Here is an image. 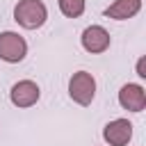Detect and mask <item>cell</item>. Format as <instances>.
<instances>
[{"label":"cell","instance_id":"277c9868","mask_svg":"<svg viewBox=\"0 0 146 146\" xmlns=\"http://www.w3.org/2000/svg\"><path fill=\"white\" fill-rule=\"evenodd\" d=\"M80 41H82V48L87 52L98 55V52H105L110 48V32L103 25H89V27H84Z\"/></svg>","mask_w":146,"mask_h":146},{"label":"cell","instance_id":"5b68a950","mask_svg":"<svg viewBox=\"0 0 146 146\" xmlns=\"http://www.w3.org/2000/svg\"><path fill=\"white\" fill-rule=\"evenodd\" d=\"M39 96H41L39 84L32 82V80H18L9 91V100L16 107H32L39 100Z\"/></svg>","mask_w":146,"mask_h":146},{"label":"cell","instance_id":"3957f363","mask_svg":"<svg viewBox=\"0 0 146 146\" xmlns=\"http://www.w3.org/2000/svg\"><path fill=\"white\" fill-rule=\"evenodd\" d=\"M27 55V41L16 32H0V59L9 64L23 62Z\"/></svg>","mask_w":146,"mask_h":146},{"label":"cell","instance_id":"6da1fadb","mask_svg":"<svg viewBox=\"0 0 146 146\" xmlns=\"http://www.w3.org/2000/svg\"><path fill=\"white\" fill-rule=\"evenodd\" d=\"M46 18H48V9L43 0H18V5L14 7V21L25 30L41 27Z\"/></svg>","mask_w":146,"mask_h":146},{"label":"cell","instance_id":"ba28073f","mask_svg":"<svg viewBox=\"0 0 146 146\" xmlns=\"http://www.w3.org/2000/svg\"><path fill=\"white\" fill-rule=\"evenodd\" d=\"M139 9H141V0H114L105 9V16L114 18V21H128V18L137 16Z\"/></svg>","mask_w":146,"mask_h":146},{"label":"cell","instance_id":"52a82bcc","mask_svg":"<svg viewBox=\"0 0 146 146\" xmlns=\"http://www.w3.org/2000/svg\"><path fill=\"white\" fill-rule=\"evenodd\" d=\"M119 103L128 112H141L146 107V91H144V87L135 84V82L123 84L121 91H119Z\"/></svg>","mask_w":146,"mask_h":146},{"label":"cell","instance_id":"30bf717a","mask_svg":"<svg viewBox=\"0 0 146 146\" xmlns=\"http://www.w3.org/2000/svg\"><path fill=\"white\" fill-rule=\"evenodd\" d=\"M144 64H146V59L139 57V62H137V75H139V78H146V66H144Z\"/></svg>","mask_w":146,"mask_h":146},{"label":"cell","instance_id":"9c48e42d","mask_svg":"<svg viewBox=\"0 0 146 146\" xmlns=\"http://www.w3.org/2000/svg\"><path fill=\"white\" fill-rule=\"evenodd\" d=\"M57 5L66 18H78L84 14V0H57Z\"/></svg>","mask_w":146,"mask_h":146},{"label":"cell","instance_id":"8992f818","mask_svg":"<svg viewBox=\"0 0 146 146\" xmlns=\"http://www.w3.org/2000/svg\"><path fill=\"white\" fill-rule=\"evenodd\" d=\"M103 139L110 146H125L132 139V123L128 119H114L103 128Z\"/></svg>","mask_w":146,"mask_h":146},{"label":"cell","instance_id":"7a4b0ae2","mask_svg":"<svg viewBox=\"0 0 146 146\" xmlns=\"http://www.w3.org/2000/svg\"><path fill=\"white\" fill-rule=\"evenodd\" d=\"M68 96L78 105H91V100L96 96V80H94V75L87 73V71L73 73V78L68 80Z\"/></svg>","mask_w":146,"mask_h":146}]
</instances>
